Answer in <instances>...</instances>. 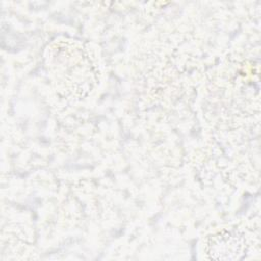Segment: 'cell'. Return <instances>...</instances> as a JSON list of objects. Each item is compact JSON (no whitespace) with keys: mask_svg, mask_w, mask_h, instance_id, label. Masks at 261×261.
I'll use <instances>...</instances> for the list:
<instances>
[{"mask_svg":"<svg viewBox=\"0 0 261 261\" xmlns=\"http://www.w3.org/2000/svg\"><path fill=\"white\" fill-rule=\"evenodd\" d=\"M244 251V240L236 231H224L213 237L207 254L211 259H239Z\"/></svg>","mask_w":261,"mask_h":261,"instance_id":"1","label":"cell"}]
</instances>
